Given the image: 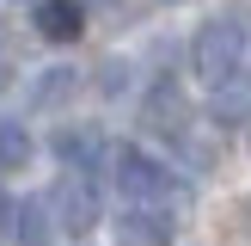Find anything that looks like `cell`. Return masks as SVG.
Instances as JSON below:
<instances>
[{
	"mask_svg": "<svg viewBox=\"0 0 251 246\" xmlns=\"http://www.w3.org/2000/svg\"><path fill=\"white\" fill-rule=\"evenodd\" d=\"M117 184H123V197H135L141 209H153V203H166V197H172L166 166L147 160V154H135V148H123V154H117Z\"/></svg>",
	"mask_w": 251,
	"mask_h": 246,
	"instance_id": "3957f363",
	"label": "cell"
},
{
	"mask_svg": "<svg viewBox=\"0 0 251 246\" xmlns=\"http://www.w3.org/2000/svg\"><path fill=\"white\" fill-rule=\"evenodd\" d=\"M215 123H251V74H233L215 86Z\"/></svg>",
	"mask_w": 251,
	"mask_h": 246,
	"instance_id": "52a82bcc",
	"label": "cell"
},
{
	"mask_svg": "<svg viewBox=\"0 0 251 246\" xmlns=\"http://www.w3.org/2000/svg\"><path fill=\"white\" fill-rule=\"evenodd\" d=\"M184 111H190V105H184V92H178V86H153V98H147V123H153V129L159 135H178L184 129Z\"/></svg>",
	"mask_w": 251,
	"mask_h": 246,
	"instance_id": "8992f818",
	"label": "cell"
},
{
	"mask_svg": "<svg viewBox=\"0 0 251 246\" xmlns=\"http://www.w3.org/2000/svg\"><path fill=\"white\" fill-rule=\"evenodd\" d=\"M25 160H31V135H25V123H0V172H19Z\"/></svg>",
	"mask_w": 251,
	"mask_h": 246,
	"instance_id": "ba28073f",
	"label": "cell"
},
{
	"mask_svg": "<svg viewBox=\"0 0 251 246\" xmlns=\"http://www.w3.org/2000/svg\"><path fill=\"white\" fill-rule=\"evenodd\" d=\"M37 31L49 43H74L86 31V6L80 0H37Z\"/></svg>",
	"mask_w": 251,
	"mask_h": 246,
	"instance_id": "277c9868",
	"label": "cell"
},
{
	"mask_svg": "<svg viewBox=\"0 0 251 246\" xmlns=\"http://www.w3.org/2000/svg\"><path fill=\"white\" fill-rule=\"evenodd\" d=\"M68 86H74V74H68V68H49V80H43V92H37V98H43V105H55Z\"/></svg>",
	"mask_w": 251,
	"mask_h": 246,
	"instance_id": "30bf717a",
	"label": "cell"
},
{
	"mask_svg": "<svg viewBox=\"0 0 251 246\" xmlns=\"http://www.w3.org/2000/svg\"><path fill=\"white\" fill-rule=\"evenodd\" d=\"M239 56H245V25L239 19H208L202 31H196V43H190L196 74H208L215 86H227L233 74H239Z\"/></svg>",
	"mask_w": 251,
	"mask_h": 246,
	"instance_id": "6da1fadb",
	"label": "cell"
},
{
	"mask_svg": "<svg viewBox=\"0 0 251 246\" xmlns=\"http://www.w3.org/2000/svg\"><path fill=\"white\" fill-rule=\"evenodd\" d=\"M43 203H49V215H55V228H61V234H86V228L98 221V191L80 179V172L55 179V191H49Z\"/></svg>",
	"mask_w": 251,
	"mask_h": 246,
	"instance_id": "7a4b0ae2",
	"label": "cell"
},
{
	"mask_svg": "<svg viewBox=\"0 0 251 246\" xmlns=\"http://www.w3.org/2000/svg\"><path fill=\"white\" fill-rule=\"evenodd\" d=\"M117 246H172V215L159 209H129L117 221Z\"/></svg>",
	"mask_w": 251,
	"mask_h": 246,
	"instance_id": "5b68a950",
	"label": "cell"
},
{
	"mask_svg": "<svg viewBox=\"0 0 251 246\" xmlns=\"http://www.w3.org/2000/svg\"><path fill=\"white\" fill-rule=\"evenodd\" d=\"M55 154H61V160H80V166H86V160L98 154V142H92L86 129H55Z\"/></svg>",
	"mask_w": 251,
	"mask_h": 246,
	"instance_id": "9c48e42d",
	"label": "cell"
}]
</instances>
